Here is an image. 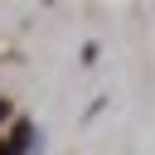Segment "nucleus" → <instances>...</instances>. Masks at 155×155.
<instances>
[{"label": "nucleus", "instance_id": "obj_1", "mask_svg": "<svg viewBox=\"0 0 155 155\" xmlns=\"http://www.w3.org/2000/svg\"><path fill=\"white\" fill-rule=\"evenodd\" d=\"M0 111H5V107H0Z\"/></svg>", "mask_w": 155, "mask_h": 155}]
</instances>
